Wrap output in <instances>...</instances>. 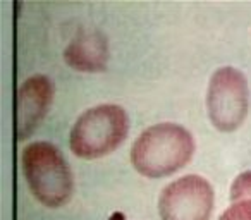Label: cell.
I'll return each mask as SVG.
<instances>
[{"instance_id":"cell-9","label":"cell","mask_w":251,"mask_h":220,"mask_svg":"<svg viewBox=\"0 0 251 220\" xmlns=\"http://www.w3.org/2000/svg\"><path fill=\"white\" fill-rule=\"evenodd\" d=\"M219 220H251V199L232 201Z\"/></svg>"},{"instance_id":"cell-6","label":"cell","mask_w":251,"mask_h":220,"mask_svg":"<svg viewBox=\"0 0 251 220\" xmlns=\"http://www.w3.org/2000/svg\"><path fill=\"white\" fill-rule=\"evenodd\" d=\"M53 98V84L43 74L31 76L21 84L18 91V112H16V124H18V138L26 140L29 138L43 117L49 112Z\"/></svg>"},{"instance_id":"cell-7","label":"cell","mask_w":251,"mask_h":220,"mask_svg":"<svg viewBox=\"0 0 251 220\" xmlns=\"http://www.w3.org/2000/svg\"><path fill=\"white\" fill-rule=\"evenodd\" d=\"M66 64L83 73H98L107 67V38L98 29H81L64 50Z\"/></svg>"},{"instance_id":"cell-1","label":"cell","mask_w":251,"mask_h":220,"mask_svg":"<svg viewBox=\"0 0 251 220\" xmlns=\"http://www.w3.org/2000/svg\"><path fill=\"white\" fill-rule=\"evenodd\" d=\"M193 153V134L179 124L162 122L140 134L131 148V162L141 175L158 179L182 169Z\"/></svg>"},{"instance_id":"cell-4","label":"cell","mask_w":251,"mask_h":220,"mask_svg":"<svg viewBox=\"0 0 251 220\" xmlns=\"http://www.w3.org/2000/svg\"><path fill=\"white\" fill-rule=\"evenodd\" d=\"M250 107V88L236 67H220L210 77L206 108L213 127L222 133L236 131L244 122Z\"/></svg>"},{"instance_id":"cell-8","label":"cell","mask_w":251,"mask_h":220,"mask_svg":"<svg viewBox=\"0 0 251 220\" xmlns=\"http://www.w3.org/2000/svg\"><path fill=\"white\" fill-rule=\"evenodd\" d=\"M251 199V171H244L230 184V201Z\"/></svg>"},{"instance_id":"cell-2","label":"cell","mask_w":251,"mask_h":220,"mask_svg":"<svg viewBox=\"0 0 251 220\" xmlns=\"http://www.w3.org/2000/svg\"><path fill=\"white\" fill-rule=\"evenodd\" d=\"M23 171L29 189L42 205L59 208L73 195V172L55 145L35 141L23 150Z\"/></svg>"},{"instance_id":"cell-5","label":"cell","mask_w":251,"mask_h":220,"mask_svg":"<svg viewBox=\"0 0 251 220\" xmlns=\"http://www.w3.org/2000/svg\"><path fill=\"white\" fill-rule=\"evenodd\" d=\"M213 188L205 177L189 174L167 184L158 198L162 220H210Z\"/></svg>"},{"instance_id":"cell-3","label":"cell","mask_w":251,"mask_h":220,"mask_svg":"<svg viewBox=\"0 0 251 220\" xmlns=\"http://www.w3.org/2000/svg\"><path fill=\"white\" fill-rule=\"evenodd\" d=\"M129 133V117L119 105L88 108L71 129L69 147L76 157L93 160L112 153Z\"/></svg>"}]
</instances>
